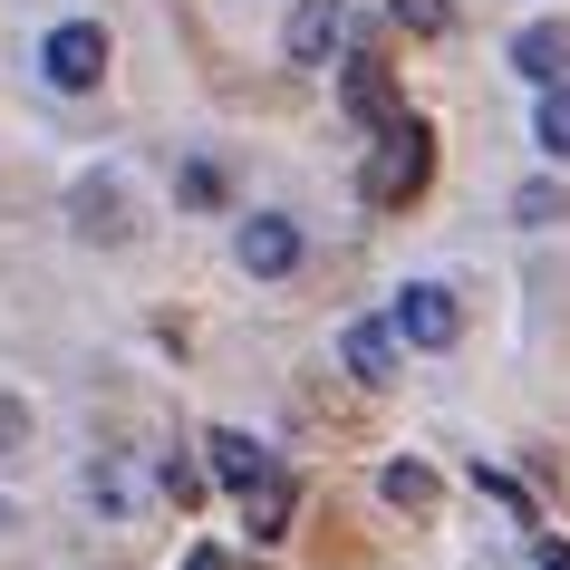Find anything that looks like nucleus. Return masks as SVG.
I'll return each mask as SVG.
<instances>
[{
	"label": "nucleus",
	"mask_w": 570,
	"mask_h": 570,
	"mask_svg": "<svg viewBox=\"0 0 570 570\" xmlns=\"http://www.w3.org/2000/svg\"><path fill=\"white\" fill-rule=\"evenodd\" d=\"M425 175H435V126H425V117H396V126H377V155H367L358 194L377 213H396V204H416V194H425Z\"/></svg>",
	"instance_id": "1"
},
{
	"label": "nucleus",
	"mask_w": 570,
	"mask_h": 570,
	"mask_svg": "<svg viewBox=\"0 0 570 570\" xmlns=\"http://www.w3.org/2000/svg\"><path fill=\"white\" fill-rule=\"evenodd\" d=\"M39 68H49V88L88 97L97 78H107V30H97V20H59V30L39 39Z\"/></svg>",
	"instance_id": "2"
},
{
	"label": "nucleus",
	"mask_w": 570,
	"mask_h": 570,
	"mask_svg": "<svg viewBox=\"0 0 570 570\" xmlns=\"http://www.w3.org/2000/svg\"><path fill=\"white\" fill-rule=\"evenodd\" d=\"M406 348H454V330H464V309H454V291L445 281H406L396 291V320H387Z\"/></svg>",
	"instance_id": "3"
},
{
	"label": "nucleus",
	"mask_w": 570,
	"mask_h": 570,
	"mask_svg": "<svg viewBox=\"0 0 570 570\" xmlns=\"http://www.w3.org/2000/svg\"><path fill=\"white\" fill-rule=\"evenodd\" d=\"M242 271H252V281H291V271H301V223H291V213H252V223H242Z\"/></svg>",
	"instance_id": "4"
},
{
	"label": "nucleus",
	"mask_w": 570,
	"mask_h": 570,
	"mask_svg": "<svg viewBox=\"0 0 570 570\" xmlns=\"http://www.w3.org/2000/svg\"><path fill=\"white\" fill-rule=\"evenodd\" d=\"M281 49H291L301 68H330L338 49H348V10H338V0H301L291 30H281Z\"/></svg>",
	"instance_id": "5"
},
{
	"label": "nucleus",
	"mask_w": 570,
	"mask_h": 570,
	"mask_svg": "<svg viewBox=\"0 0 570 570\" xmlns=\"http://www.w3.org/2000/svg\"><path fill=\"white\" fill-rule=\"evenodd\" d=\"M512 68H522L532 88H570V30H561V20H532V30H512Z\"/></svg>",
	"instance_id": "6"
},
{
	"label": "nucleus",
	"mask_w": 570,
	"mask_h": 570,
	"mask_svg": "<svg viewBox=\"0 0 570 570\" xmlns=\"http://www.w3.org/2000/svg\"><path fill=\"white\" fill-rule=\"evenodd\" d=\"M338 97H348V117H358V126H396V117H406V107H396V78H387V59H348Z\"/></svg>",
	"instance_id": "7"
},
{
	"label": "nucleus",
	"mask_w": 570,
	"mask_h": 570,
	"mask_svg": "<svg viewBox=\"0 0 570 570\" xmlns=\"http://www.w3.org/2000/svg\"><path fill=\"white\" fill-rule=\"evenodd\" d=\"M338 358H348V377H367V387H387V377H396V330H387V320H348V338H338Z\"/></svg>",
	"instance_id": "8"
},
{
	"label": "nucleus",
	"mask_w": 570,
	"mask_h": 570,
	"mask_svg": "<svg viewBox=\"0 0 570 570\" xmlns=\"http://www.w3.org/2000/svg\"><path fill=\"white\" fill-rule=\"evenodd\" d=\"M291 512H301V483H291V474H271V483H252V493H242L252 541H281V532H291Z\"/></svg>",
	"instance_id": "9"
},
{
	"label": "nucleus",
	"mask_w": 570,
	"mask_h": 570,
	"mask_svg": "<svg viewBox=\"0 0 570 570\" xmlns=\"http://www.w3.org/2000/svg\"><path fill=\"white\" fill-rule=\"evenodd\" d=\"M213 474L233 483V493H252V483H271L281 464H271V445H252V435H233V425H223V435H213Z\"/></svg>",
	"instance_id": "10"
},
{
	"label": "nucleus",
	"mask_w": 570,
	"mask_h": 570,
	"mask_svg": "<svg viewBox=\"0 0 570 570\" xmlns=\"http://www.w3.org/2000/svg\"><path fill=\"white\" fill-rule=\"evenodd\" d=\"M377 493H387L396 512H425V503H435V474H425V464H387V474H377Z\"/></svg>",
	"instance_id": "11"
},
{
	"label": "nucleus",
	"mask_w": 570,
	"mask_h": 570,
	"mask_svg": "<svg viewBox=\"0 0 570 570\" xmlns=\"http://www.w3.org/2000/svg\"><path fill=\"white\" fill-rule=\"evenodd\" d=\"M532 136H541V155H561V165H570V88H541Z\"/></svg>",
	"instance_id": "12"
},
{
	"label": "nucleus",
	"mask_w": 570,
	"mask_h": 570,
	"mask_svg": "<svg viewBox=\"0 0 570 570\" xmlns=\"http://www.w3.org/2000/svg\"><path fill=\"white\" fill-rule=\"evenodd\" d=\"M396 10V30H416V39H445V20H454V0H387Z\"/></svg>",
	"instance_id": "13"
},
{
	"label": "nucleus",
	"mask_w": 570,
	"mask_h": 570,
	"mask_svg": "<svg viewBox=\"0 0 570 570\" xmlns=\"http://www.w3.org/2000/svg\"><path fill=\"white\" fill-rule=\"evenodd\" d=\"M184 204H194V213L223 204V165H213V155H194V165H184Z\"/></svg>",
	"instance_id": "14"
},
{
	"label": "nucleus",
	"mask_w": 570,
	"mask_h": 570,
	"mask_svg": "<svg viewBox=\"0 0 570 570\" xmlns=\"http://www.w3.org/2000/svg\"><path fill=\"white\" fill-rule=\"evenodd\" d=\"M512 213H522V223H561V194H551V184H522V204H512Z\"/></svg>",
	"instance_id": "15"
},
{
	"label": "nucleus",
	"mask_w": 570,
	"mask_h": 570,
	"mask_svg": "<svg viewBox=\"0 0 570 570\" xmlns=\"http://www.w3.org/2000/svg\"><path fill=\"white\" fill-rule=\"evenodd\" d=\"M532 570H570V541H532Z\"/></svg>",
	"instance_id": "16"
},
{
	"label": "nucleus",
	"mask_w": 570,
	"mask_h": 570,
	"mask_svg": "<svg viewBox=\"0 0 570 570\" xmlns=\"http://www.w3.org/2000/svg\"><path fill=\"white\" fill-rule=\"evenodd\" d=\"M184 570H223V551H213V541H204V551H184Z\"/></svg>",
	"instance_id": "17"
}]
</instances>
